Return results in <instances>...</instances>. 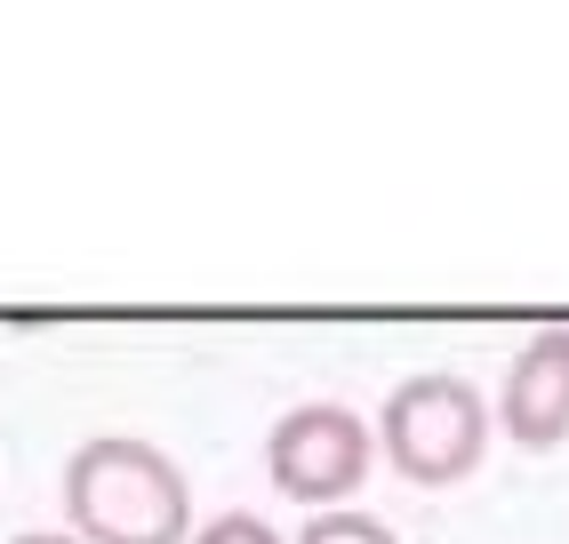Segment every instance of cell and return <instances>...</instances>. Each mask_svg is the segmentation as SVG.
Segmentation results:
<instances>
[{"instance_id":"obj_1","label":"cell","mask_w":569,"mask_h":544,"mask_svg":"<svg viewBox=\"0 0 569 544\" xmlns=\"http://www.w3.org/2000/svg\"><path fill=\"white\" fill-rule=\"evenodd\" d=\"M64 521L81 544H184L193 536V488L161 441L97 433L64 456Z\"/></svg>"},{"instance_id":"obj_2","label":"cell","mask_w":569,"mask_h":544,"mask_svg":"<svg viewBox=\"0 0 569 544\" xmlns=\"http://www.w3.org/2000/svg\"><path fill=\"white\" fill-rule=\"evenodd\" d=\"M369 433H377V456H386L401 481L449 488L489 456V401L449 369H417V376H401L386 393Z\"/></svg>"},{"instance_id":"obj_3","label":"cell","mask_w":569,"mask_h":544,"mask_svg":"<svg viewBox=\"0 0 569 544\" xmlns=\"http://www.w3.org/2000/svg\"><path fill=\"white\" fill-rule=\"evenodd\" d=\"M377 464V433L369 416H353L346 401H297L273 433H264V473L289 504H306V513H329V504H346Z\"/></svg>"},{"instance_id":"obj_4","label":"cell","mask_w":569,"mask_h":544,"mask_svg":"<svg viewBox=\"0 0 569 544\" xmlns=\"http://www.w3.org/2000/svg\"><path fill=\"white\" fill-rule=\"evenodd\" d=\"M513 449H561L569 441V329H538L506 369L498 416Z\"/></svg>"},{"instance_id":"obj_5","label":"cell","mask_w":569,"mask_h":544,"mask_svg":"<svg viewBox=\"0 0 569 544\" xmlns=\"http://www.w3.org/2000/svg\"><path fill=\"white\" fill-rule=\"evenodd\" d=\"M297 544H401V536L377 513H361V504H329V513H313L297 528Z\"/></svg>"},{"instance_id":"obj_6","label":"cell","mask_w":569,"mask_h":544,"mask_svg":"<svg viewBox=\"0 0 569 544\" xmlns=\"http://www.w3.org/2000/svg\"><path fill=\"white\" fill-rule=\"evenodd\" d=\"M184 544H289L273 521H257V513H217V521H201Z\"/></svg>"},{"instance_id":"obj_7","label":"cell","mask_w":569,"mask_h":544,"mask_svg":"<svg viewBox=\"0 0 569 544\" xmlns=\"http://www.w3.org/2000/svg\"><path fill=\"white\" fill-rule=\"evenodd\" d=\"M9 544H81L72 528H24V536H9Z\"/></svg>"}]
</instances>
